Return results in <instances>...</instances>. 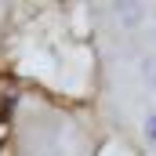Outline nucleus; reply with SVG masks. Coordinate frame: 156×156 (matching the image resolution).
I'll return each instance as SVG.
<instances>
[{
  "label": "nucleus",
  "instance_id": "obj_1",
  "mask_svg": "<svg viewBox=\"0 0 156 156\" xmlns=\"http://www.w3.org/2000/svg\"><path fill=\"white\" fill-rule=\"evenodd\" d=\"M113 15H116V26H120V29L134 33V29H142V22H145L149 7H145V4H116V7H113Z\"/></svg>",
  "mask_w": 156,
  "mask_h": 156
},
{
  "label": "nucleus",
  "instance_id": "obj_2",
  "mask_svg": "<svg viewBox=\"0 0 156 156\" xmlns=\"http://www.w3.org/2000/svg\"><path fill=\"white\" fill-rule=\"evenodd\" d=\"M138 80L156 94V51H153V55H145V58L138 62Z\"/></svg>",
  "mask_w": 156,
  "mask_h": 156
},
{
  "label": "nucleus",
  "instance_id": "obj_3",
  "mask_svg": "<svg viewBox=\"0 0 156 156\" xmlns=\"http://www.w3.org/2000/svg\"><path fill=\"white\" fill-rule=\"evenodd\" d=\"M142 138L156 149V109H149V113L142 116Z\"/></svg>",
  "mask_w": 156,
  "mask_h": 156
},
{
  "label": "nucleus",
  "instance_id": "obj_4",
  "mask_svg": "<svg viewBox=\"0 0 156 156\" xmlns=\"http://www.w3.org/2000/svg\"><path fill=\"white\" fill-rule=\"evenodd\" d=\"M153 156H156V149H153Z\"/></svg>",
  "mask_w": 156,
  "mask_h": 156
}]
</instances>
